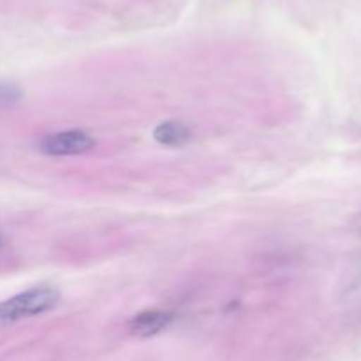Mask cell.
<instances>
[{
  "instance_id": "cell-3",
  "label": "cell",
  "mask_w": 361,
  "mask_h": 361,
  "mask_svg": "<svg viewBox=\"0 0 361 361\" xmlns=\"http://www.w3.org/2000/svg\"><path fill=\"white\" fill-rule=\"evenodd\" d=\"M173 323V314L168 310H145L129 321V331L134 337L148 338L161 334Z\"/></svg>"
},
{
  "instance_id": "cell-4",
  "label": "cell",
  "mask_w": 361,
  "mask_h": 361,
  "mask_svg": "<svg viewBox=\"0 0 361 361\" xmlns=\"http://www.w3.org/2000/svg\"><path fill=\"white\" fill-rule=\"evenodd\" d=\"M154 137L157 143L166 145V147H182L190 141L192 130L187 123L180 122V120H168V122H162L155 127Z\"/></svg>"
},
{
  "instance_id": "cell-1",
  "label": "cell",
  "mask_w": 361,
  "mask_h": 361,
  "mask_svg": "<svg viewBox=\"0 0 361 361\" xmlns=\"http://www.w3.org/2000/svg\"><path fill=\"white\" fill-rule=\"evenodd\" d=\"M60 291L53 286H37L0 303V324H13L55 309Z\"/></svg>"
},
{
  "instance_id": "cell-6",
  "label": "cell",
  "mask_w": 361,
  "mask_h": 361,
  "mask_svg": "<svg viewBox=\"0 0 361 361\" xmlns=\"http://www.w3.org/2000/svg\"><path fill=\"white\" fill-rule=\"evenodd\" d=\"M0 243H2V238H0Z\"/></svg>"
},
{
  "instance_id": "cell-5",
  "label": "cell",
  "mask_w": 361,
  "mask_h": 361,
  "mask_svg": "<svg viewBox=\"0 0 361 361\" xmlns=\"http://www.w3.org/2000/svg\"><path fill=\"white\" fill-rule=\"evenodd\" d=\"M20 90L14 85H4L0 83V106L13 104L20 99Z\"/></svg>"
},
{
  "instance_id": "cell-2",
  "label": "cell",
  "mask_w": 361,
  "mask_h": 361,
  "mask_svg": "<svg viewBox=\"0 0 361 361\" xmlns=\"http://www.w3.org/2000/svg\"><path fill=\"white\" fill-rule=\"evenodd\" d=\"M95 147V140L83 130H60L48 134L39 141V150L44 155L66 157V155H81Z\"/></svg>"
}]
</instances>
